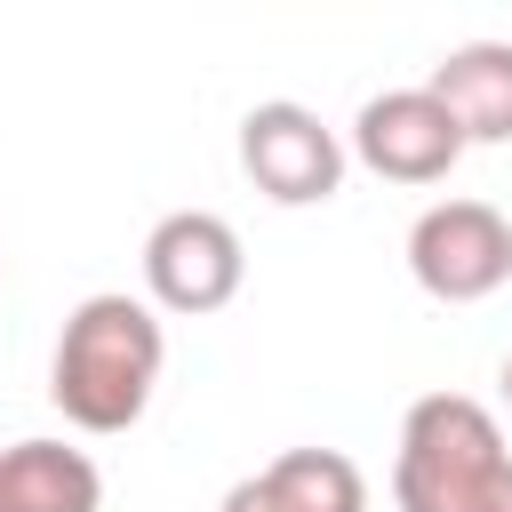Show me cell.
<instances>
[{"mask_svg":"<svg viewBox=\"0 0 512 512\" xmlns=\"http://www.w3.org/2000/svg\"><path fill=\"white\" fill-rule=\"evenodd\" d=\"M432 96L464 144H512V40H464L432 64Z\"/></svg>","mask_w":512,"mask_h":512,"instance_id":"7","label":"cell"},{"mask_svg":"<svg viewBox=\"0 0 512 512\" xmlns=\"http://www.w3.org/2000/svg\"><path fill=\"white\" fill-rule=\"evenodd\" d=\"M240 168L264 200L280 208H312L344 184V144L336 128H320V112L304 104H256L240 120Z\"/></svg>","mask_w":512,"mask_h":512,"instance_id":"4","label":"cell"},{"mask_svg":"<svg viewBox=\"0 0 512 512\" xmlns=\"http://www.w3.org/2000/svg\"><path fill=\"white\" fill-rule=\"evenodd\" d=\"M224 512H280V504L264 496V480H240V488L224 496Z\"/></svg>","mask_w":512,"mask_h":512,"instance_id":"10","label":"cell"},{"mask_svg":"<svg viewBox=\"0 0 512 512\" xmlns=\"http://www.w3.org/2000/svg\"><path fill=\"white\" fill-rule=\"evenodd\" d=\"M256 480H264V496H272L280 512H368L360 464L336 456V448H288V456H272Z\"/></svg>","mask_w":512,"mask_h":512,"instance_id":"9","label":"cell"},{"mask_svg":"<svg viewBox=\"0 0 512 512\" xmlns=\"http://www.w3.org/2000/svg\"><path fill=\"white\" fill-rule=\"evenodd\" d=\"M504 400H512V360H504Z\"/></svg>","mask_w":512,"mask_h":512,"instance_id":"11","label":"cell"},{"mask_svg":"<svg viewBox=\"0 0 512 512\" xmlns=\"http://www.w3.org/2000/svg\"><path fill=\"white\" fill-rule=\"evenodd\" d=\"M408 272L440 304H480L512 280V224L488 200H440L408 224Z\"/></svg>","mask_w":512,"mask_h":512,"instance_id":"3","label":"cell"},{"mask_svg":"<svg viewBox=\"0 0 512 512\" xmlns=\"http://www.w3.org/2000/svg\"><path fill=\"white\" fill-rule=\"evenodd\" d=\"M168 336L136 296H88L64 336H56V368H48V400L64 408V424L80 432H128L152 408Z\"/></svg>","mask_w":512,"mask_h":512,"instance_id":"1","label":"cell"},{"mask_svg":"<svg viewBox=\"0 0 512 512\" xmlns=\"http://www.w3.org/2000/svg\"><path fill=\"white\" fill-rule=\"evenodd\" d=\"M352 152L384 176V184H440L464 160V128L448 120V104L432 88H392L368 96L352 120Z\"/></svg>","mask_w":512,"mask_h":512,"instance_id":"6","label":"cell"},{"mask_svg":"<svg viewBox=\"0 0 512 512\" xmlns=\"http://www.w3.org/2000/svg\"><path fill=\"white\" fill-rule=\"evenodd\" d=\"M104 480L64 440H16L0 448V512H96Z\"/></svg>","mask_w":512,"mask_h":512,"instance_id":"8","label":"cell"},{"mask_svg":"<svg viewBox=\"0 0 512 512\" xmlns=\"http://www.w3.org/2000/svg\"><path fill=\"white\" fill-rule=\"evenodd\" d=\"M392 496L400 512H512V448L496 416L464 392H424L400 424Z\"/></svg>","mask_w":512,"mask_h":512,"instance_id":"2","label":"cell"},{"mask_svg":"<svg viewBox=\"0 0 512 512\" xmlns=\"http://www.w3.org/2000/svg\"><path fill=\"white\" fill-rule=\"evenodd\" d=\"M240 232L224 224V216H208V208H176V216H160L152 224V240H144V280H152V296L168 304V312H184V320H200V312H224L232 296H240Z\"/></svg>","mask_w":512,"mask_h":512,"instance_id":"5","label":"cell"}]
</instances>
